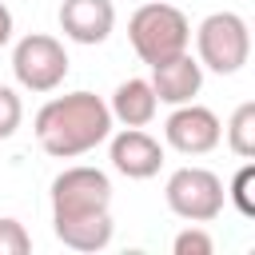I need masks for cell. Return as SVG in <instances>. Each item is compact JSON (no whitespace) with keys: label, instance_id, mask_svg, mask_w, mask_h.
Here are the masks:
<instances>
[{"label":"cell","instance_id":"1","mask_svg":"<svg viewBox=\"0 0 255 255\" xmlns=\"http://www.w3.org/2000/svg\"><path fill=\"white\" fill-rule=\"evenodd\" d=\"M52 231L72 251H104L112 243V179L100 167L76 163L52 179Z\"/></svg>","mask_w":255,"mask_h":255},{"label":"cell","instance_id":"2","mask_svg":"<svg viewBox=\"0 0 255 255\" xmlns=\"http://www.w3.org/2000/svg\"><path fill=\"white\" fill-rule=\"evenodd\" d=\"M112 124L116 120L96 92H68V96L48 100L36 112L32 131L48 155L76 159V155H88L92 147H100L112 135Z\"/></svg>","mask_w":255,"mask_h":255},{"label":"cell","instance_id":"3","mask_svg":"<svg viewBox=\"0 0 255 255\" xmlns=\"http://www.w3.org/2000/svg\"><path fill=\"white\" fill-rule=\"evenodd\" d=\"M128 40H131L135 56H139L147 68H155V64L187 52V44H191V24H187V16H183L175 4L143 0V4L131 12V20H128Z\"/></svg>","mask_w":255,"mask_h":255},{"label":"cell","instance_id":"4","mask_svg":"<svg viewBox=\"0 0 255 255\" xmlns=\"http://www.w3.org/2000/svg\"><path fill=\"white\" fill-rule=\"evenodd\" d=\"M195 60L219 76H235L251 56V28L239 12H211L195 28Z\"/></svg>","mask_w":255,"mask_h":255},{"label":"cell","instance_id":"5","mask_svg":"<svg viewBox=\"0 0 255 255\" xmlns=\"http://www.w3.org/2000/svg\"><path fill=\"white\" fill-rule=\"evenodd\" d=\"M68 52L56 36L48 32H28L12 48V76L28 92H56L68 76Z\"/></svg>","mask_w":255,"mask_h":255},{"label":"cell","instance_id":"6","mask_svg":"<svg viewBox=\"0 0 255 255\" xmlns=\"http://www.w3.org/2000/svg\"><path fill=\"white\" fill-rule=\"evenodd\" d=\"M163 199H167V211L187 219V223H211L219 211H223V179L207 167H179L167 175V187H163Z\"/></svg>","mask_w":255,"mask_h":255},{"label":"cell","instance_id":"7","mask_svg":"<svg viewBox=\"0 0 255 255\" xmlns=\"http://www.w3.org/2000/svg\"><path fill=\"white\" fill-rule=\"evenodd\" d=\"M219 139H223L219 116L211 108L195 104V100L191 104H175V112L163 124V143L175 147L179 155H207V151L219 147Z\"/></svg>","mask_w":255,"mask_h":255},{"label":"cell","instance_id":"8","mask_svg":"<svg viewBox=\"0 0 255 255\" xmlns=\"http://www.w3.org/2000/svg\"><path fill=\"white\" fill-rule=\"evenodd\" d=\"M108 159L120 175L128 179H151L159 167H163V143L155 135H147L143 128H124L112 135V147H108Z\"/></svg>","mask_w":255,"mask_h":255},{"label":"cell","instance_id":"9","mask_svg":"<svg viewBox=\"0 0 255 255\" xmlns=\"http://www.w3.org/2000/svg\"><path fill=\"white\" fill-rule=\"evenodd\" d=\"M116 28L112 0H64L60 4V32L76 44H104Z\"/></svg>","mask_w":255,"mask_h":255},{"label":"cell","instance_id":"10","mask_svg":"<svg viewBox=\"0 0 255 255\" xmlns=\"http://www.w3.org/2000/svg\"><path fill=\"white\" fill-rule=\"evenodd\" d=\"M203 88V64L191 56V52H179L163 64L151 68V92L159 104H191Z\"/></svg>","mask_w":255,"mask_h":255},{"label":"cell","instance_id":"11","mask_svg":"<svg viewBox=\"0 0 255 255\" xmlns=\"http://www.w3.org/2000/svg\"><path fill=\"white\" fill-rule=\"evenodd\" d=\"M108 112H112V120H120L124 128H147V124L155 120V112H159V100H155V92H151V80H139V76L124 80V84L112 92Z\"/></svg>","mask_w":255,"mask_h":255},{"label":"cell","instance_id":"12","mask_svg":"<svg viewBox=\"0 0 255 255\" xmlns=\"http://www.w3.org/2000/svg\"><path fill=\"white\" fill-rule=\"evenodd\" d=\"M227 147L239 155V159H251L255 155V104L247 100V104H239L235 112H231V120H227Z\"/></svg>","mask_w":255,"mask_h":255},{"label":"cell","instance_id":"13","mask_svg":"<svg viewBox=\"0 0 255 255\" xmlns=\"http://www.w3.org/2000/svg\"><path fill=\"white\" fill-rule=\"evenodd\" d=\"M227 199L235 203V211H239L243 219H255V163H251V159L235 171V179H231V187H227Z\"/></svg>","mask_w":255,"mask_h":255},{"label":"cell","instance_id":"14","mask_svg":"<svg viewBox=\"0 0 255 255\" xmlns=\"http://www.w3.org/2000/svg\"><path fill=\"white\" fill-rule=\"evenodd\" d=\"M171 251H175V255H211V251H215V239H211L199 223H191V227H183V231L171 239Z\"/></svg>","mask_w":255,"mask_h":255},{"label":"cell","instance_id":"15","mask_svg":"<svg viewBox=\"0 0 255 255\" xmlns=\"http://www.w3.org/2000/svg\"><path fill=\"white\" fill-rule=\"evenodd\" d=\"M32 251V235L24 231L20 219L4 215L0 219V255H28Z\"/></svg>","mask_w":255,"mask_h":255},{"label":"cell","instance_id":"16","mask_svg":"<svg viewBox=\"0 0 255 255\" xmlns=\"http://www.w3.org/2000/svg\"><path fill=\"white\" fill-rule=\"evenodd\" d=\"M20 120H24V104H20L16 88L0 84V139H12L16 128H20Z\"/></svg>","mask_w":255,"mask_h":255},{"label":"cell","instance_id":"17","mask_svg":"<svg viewBox=\"0 0 255 255\" xmlns=\"http://www.w3.org/2000/svg\"><path fill=\"white\" fill-rule=\"evenodd\" d=\"M12 32H16V20H12V12H8V4H0V48L12 40Z\"/></svg>","mask_w":255,"mask_h":255}]
</instances>
